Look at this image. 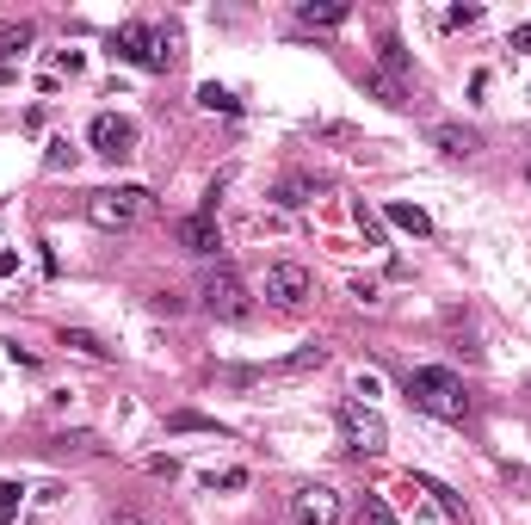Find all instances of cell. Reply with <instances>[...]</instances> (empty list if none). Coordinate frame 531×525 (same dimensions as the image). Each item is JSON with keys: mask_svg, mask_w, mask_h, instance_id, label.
<instances>
[{"mask_svg": "<svg viewBox=\"0 0 531 525\" xmlns=\"http://www.w3.org/2000/svg\"><path fill=\"white\" fill-rule=\"evenodd\" d=\"M402 390H408V402L414 408H427V414H439V420H470V390H464V377L457 371H445V365H414L408 377H402Z\"/></svg>", "mask_w": 531, "mask_h": 525, "instance_id": "cell-1", "label": "cell"}, {"mask_svg": "<svg viewBox=\"0 0 531 525\" xmlns=\"http://www.w3.org/2000/svg\"><path fill=\"white\" fill-rule=\"evenodd\" d=\"M427 143H433L439 155H451V161H464V155L482 149V130H470V124H433V130H427Z\"/></svg>", "mask_w": 531, "mask_h": 525, "instance_id": "cell-11", "label": "cell"}, {"mask_svg": "<svg viewBox=\"0 0 531 525\" xmlns=\"http://www.w3.org/2000/svg\"><path fill=\"white\" fill-rule=\"evenodd\" d=\"M87 143H93V155H105V161H124V155H136V124L118 118V112H99V118L87 124Z\"/></svg>", "mask_w": 531, "mask_h": 525, "instance_id": "cell-8", "label": "cell"}, {"mask_svg": "<svg viewBox=\"0 0 531 525\" xmlns=\"http://www.w3.org/2000/svg\"><path fill=\"white\" fill-rule=\"evenodd\" d=\"M476 19H482V7H451L445 13V25H476Z\"/></svg>", "mask_w": 531, "mask_h": 525, "instance_id": "cell-25", "label": "cell"}, {"mask_svg": "<svg viewBox=\"0 0 531 525\" xmlns=\"http://www.w3.org/2000/svg\"><path fill=\"white\" fill-rule=\"evenodd\" d=\"M173 241H180L186 254L210 260V254L223 248V229H217V217H210V210H192V217H180V223H173Z\"/></svg>", "mask_w": 531, "mask_h": 525, "instance_id": "cell-9", "label": "cell"}, {"mask_svg": "<svg viewBox=\"0 0 531 525\" xmlns=\"http://www.w3.org/2000/svg\"><path fill=\"white\" fill-rule=\"evenodd\" d=\"M346 0H303L297 7V25H309V31H334V25H346Z\"/></svg>", "mask_w": 531, "mask_h": 525, "instance_id": "cell-12", "label": "cell"}, {"mask_svg": "<svg viewBox=\"0 0 531 525\" xmlns=\"http://www.w3.org/2000/svg\"><path fill=\"white\" fill-rule=\"evenodd\" d=\"M340 439H346L352 458H383L389 451V427L371 402H340Z\"/></svg>", "mask_w": 531, "mask_h": 525, "instance_id": "cell-4", "label": "cell"}, {"mask_svg": "<svg viewBox=\"0 0 531 525\" xmlns=\"http://www.w3.org/2000/svg\"><path fill=\"white\" fill-rule=\"evenodd\" d=\"M198 105H204V112H223V118L241 112V99H235L229 87H217V81H204V87H198Z\"/></svg>", "mask_w": 531, "mask_h": 525, "instance_id": "cell-18", "label": "cell"}, {"mask_svg": "<svg viewBox=\"0 0 531 525\" xmlns=\"http://www.w3.org/2000/svg\"><path fill=\"white\" fill-rule=\"evenodd\" d=\"M143 217H149V186H93L87 192L93 229H136Z\"/></svg>", "mask_w": 531, "mask_h": 525, "instance_id": "cell-2", "label": "cell"}, {"mask_svg": "<svg viewBox=\"0 0 531 525\" xmlns=\"http://www.w3.org/2000/svg\"><path fill=\"white\" fill-rule=\"evenodd\" d=\"M322 359H328V346L315 340V346H303V353H291V359H278L272 371H315V365H322Z\"/></svg>", "mask_w": 531, "mask_h": 525, "instance_id": "cell-19", "label": "cell"}, {"mask_svg": "<svg viewBox=\"0 0 531 525\" xmlns=\"http://www.w3.org/2000/svg\"><path fill=\"white\" fill-rule=\"evenodd\" d=\"M525 180H531V161H525Z\"/></svg>", "mask_w": 531, "mask_h": 525, "instance_id": "cell-27", "label": "cell"}, {"mask_svg": "<svg viewBox=\"0 0 531 525\" xmlns=\"http://www.w3.org/2000/svg\"><path fill=\"white\" fill-rule=\"evenodd\" d=\"M31 38H38V31H31L25 19H7V25H0V68H7L19 50H31Z\"/></svg>", "mask_w": 531, "mask_h": 525, "instance_id": "cell-15", "label": "cell"}, {"mask_svg": "<svg viewBox=\"0 0 531 525\" xmlns=\"http://www.w3.org/2000/svg\"><path fill=\"white\" fill-rule=\"evenodd\" d=\"M383 223H396V229H408V235H433V217L420 204H383Z\"/></svg>", "mask_w": 531, "mask_h": 525, "instance_id": "cell-14", "label": "cell"}, {"mask_svg": "<svg viewBox=\"0 0 531 525\" xmlns=\"http://www.w3.org/2000/svg\"><path fill=\"white\" fill-rule=\"evenodd\" d=\"M365 525H396V513H389L383 495H365Z\"/></svg>", "mask_w": 531, "mask_h": 525, "instance_id": "cell-21", "label": "cell"}, {"mask_svg": "<svg viewBox=\"0 0 531 525\" xmlns=\"http://www.w3.org/2000/svg\"><path fill=\"white\" fill-rule=\"evenodd\" d=\"M198 303L217 315V322H247V315H254V291H247L229 266H210L198 278Z\"/></svg>", "mask_w": 531, "mask_h": 525, "instance_id": "cell-3", "label": "cell"}, {"mask_svg": "<svg viewBox=\"0 0 531 525\" xmlns=\"http://www.w3.org/2000/svg\"><path fill=\"white\" fill-rule=\"evenodd\" d=\"M513 50H531V25H519V31H513Z\"/></svg>", "mask_w": 531, "mask_h": 525, "instance_id": "cell-26", "label": "cell"}, {"mask_svg": "<svg viewBox=\"0 0 531 525\" xmlns=\"http://www.w3.org/2000/svg\"><path fill=\"white\" fill-rule=\"evenodd\" d=\"M408 495H433V507H439L445 519H464V495H457L451 482L427 476V470H408Z\"/></svg>", "mask_w": 531, "mask_h": 525, "instance_id": "cell-10", "label": "cell"}, {"mask_svg": "<svg viewBox=\"0 0 531 525\" xmlns=\"http://www.w3.org/2000/svg\"><path fill=\"white\" fill-rule=\"evenodd\" d=\"M44 167H75V149H68V143H62V136H56V143L44 149Z\"/></svg>", "mask_w": 531, "mask_h": 525, "instance_id": "cell-24", "label": "cell"}, {"mask_svg": "<svg viewBox=\"0 0 531 525\" xmlns=\"http://www.w3.org/2000/svg\"><path fill=\"white\" fill-rule=\"evenodd\" d=\"M309 291H315L309 266H297V260H272V266H266V303H272V309H303Z\"/></svg>", "mask_w": 531, "mask_h": 525, "instance_id": "cell-7", "label": "cell"}, {"mask_svg": "<svg viewBox=\"0 0 531 525\" xmlns=\"http://www.w3.org/2000/svg\"><path fill=\"white\" fill-rule=\"evenodd\" d=\"M19 482H0V519H19Z\"/></svg>", "mask_w": 531, "mask_h": 525, "instance_id": "cell-23", "label": "cell"}, {"mask_svg": "<svg viewBox=\"0 0 531 525\" xmlns=\"http://www.w3.org/2000/svg\"><path fill=\"white\" fill-rule=\"evenodd\" d=\"M315 192H322V180H303V173H291V180H285V186H278L272 198H278V204H285V210H303V204H309Z\"/></svg>", "mask_w": 531, "mask_h": 525, "instance_id": "cell-16", "label": "cell"}, {"mask_svg": "<svg viewBox=\"0 0 531 525\" xmlns=\"http://www.w3.org/2000/svg\"><path fill=\"white\" fill-rule=\"evenodd\" d=\"M56 340L68 346V353H87V359H99V365H112V359H118V346H112V340H99L93 328H62Z\"/></svg>", "mask_w": 531, "mask_h": 525, "instance_id": "cell-13", "label": "cell"}, {"mask_svg": "<svg viewBox=\"0 0 531 525\" xmlns=\"http://www.w3.org/2000/svg\"><path fill=\"white\" fill-rule=\"evenodd\" d=\"M112 50H118L130 68H149V75H161V68L173 62V38H155V25H143V19L118 25V31H112Z\"/></svg>", "mask_w": 531, "mask_h": 525, "instance_id": "cell-5", "label": "cell"}, {"mask_svg": "<svg viewBox=\"0 0 531 525\" xmlns=\"http://www.w3.org/2000/svg\"><path fill=\"white\" fill-rule=\"evenodd\" d=\"M291 519H297V525H340V519H346L340 488H328V482H303V488H291Z\"/></svg>", "mask_w": 531, "mask_h": 525, "instance_id": "cell-6", "label": "cell"}, {"mask_svg": "<svg viewBox=\"0 0 531 525\" xmlns=\"http://www.w3.org/2000/svg\"><path fill=\"white\" fill-rule=\"evenodd\" d=\"M352 217H359V229H365V241H371V248H383V217H377V210L359 198V204H352Z\"/></svg>", "mask_w": 531, "mask_h": 525, "instance_id": "cell-20", "label": "cell"}, {"mask_svg": "<svg viewBox=\"0 0 531 525\" xmlns=\"http://www.w3.org/2000/svg\"><path fill=\"white\" fill-rule=\"evenodd\" d=\"M167 427H173V433H217V439H229L223 420H210V414H186V408H180V414H167Z\"/></svg>", "mask_w": 531, "mask_h": 525, "instance_id": "cell-17", "label": "cell"}, {"mask_svg": "<svg viewBox=\"0 0 531 525\" xmlns=\"http://www.w3.org/2000/svg\"><path fill=\"white\" fill-rule=\"evenodd\" d=\"M383 68H389V75H408V56H402L396 38H383Z\"/></svg>", "mask_w": 531, "mask_h": 525, "instance_id": "cell-22", "label": "cell"}]
</instances>
